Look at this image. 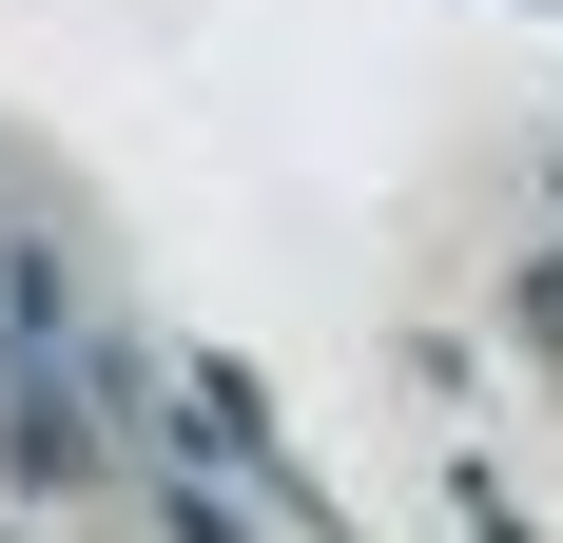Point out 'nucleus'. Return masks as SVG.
Wrapping results in <instances>:
<instances>
[{"instance_id": "1", "label": "nucleus", "mask_w": 563, "mask_h": 543, "mask_svg": "<svg viewBox=\"0 0 563 543\" xmlns=\"http://www.w3.org/2000/svg\"><path fill=\"white\" fill-rule=\"evenodd\" d=\"M525 330H544V369H563V253H544V272H525Z\"/></svg>"}]
</instances>
